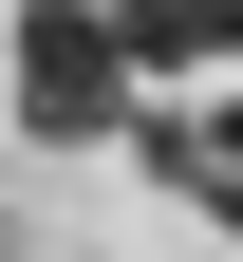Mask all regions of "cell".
Here are the masks:
<instances>
[{"label": "cell", "instance_id": "6da1fadb", "mask_svg": "<svg viewBox=\"0 0 243 262\" xmlns=\"http://www.w3.org/2000/svg\"><path fill=\"white\" fill-rule=\"evenodd\" d=\"M0 56H19V131H38V150H113V131H150V75H131L113 0H19Z\"/></svg>", "mask_w": 243, "mask_h": 262}, {"label": "cell", "instance_id": "7a4b0ae2", "mask_svg": "<svg viewBox=\"0 0 243 262\" xmlns=\"http://www.w3.org/2000/svg\"><path fill=\"white\" fill-rule=\"evenodd\" d=\"M131 75H206V56H243V0H113Z\"/></svg>", "mask_w": 243, "mask_h": 262}, {"label": "cell", "instance_id": "3957f363", "mask_svg": "<svg viewBox=\"0 0 243 262\" xmlns=\"http://www.w3.org/2000/svg\"><path fill=\"white\" fill-rule=\"evenodd\" d=\"M187 206H206V225H243V169H206V187H187Z\"/></svg>", "mask_w": 243, "mask_h": 262}, {"label": "cell", "instance_id": "277c9868", "mask_svg": "<svg viewBox=\"0 0 243 262\" xmlns=\"http://www.w3.org/2000/svg\"><path fill=\"white\" fill-rule=\"evenodd\" d=\"M0 262H19V244H0Z\"/></svg>", "mask_w": 243, "mask_h": 262}]
</instances>
